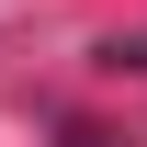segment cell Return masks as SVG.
Wrapping results in <instances>:
<instances>
[{"instance_id": "6da1fadb", "label": "cell", "mask_w": 147, "mask_h": 147, "mask_svg": "<svg viewBox=\"0 0 147 147\" xmlns=\"http://www.w3.org/2000/svg\"><path fill=\"white\" fill-rule=\"evenodd\" d=\"M102 68H125V79H147V34H113V45H102Z\"/></svg>"}]
</instances>
